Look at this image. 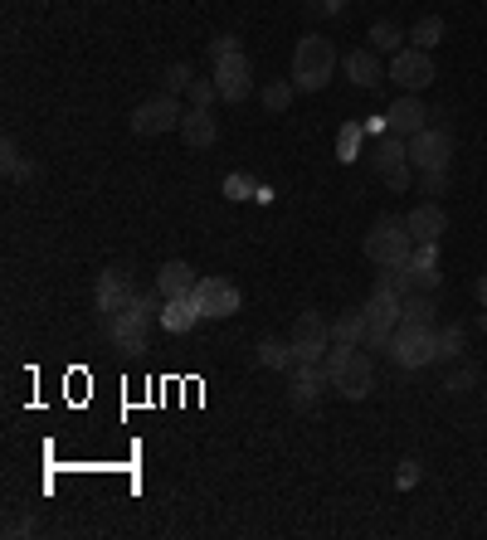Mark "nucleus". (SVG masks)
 I'll list each match as a JSON object with an SVG mask.
<instances>
[{
    "instance_id": "obj_36",
    "label": "nucleus",
    "mask_w": 487,
    "mask_h": 540,
    "mask_svg": "<svg viewBox=\"0 0 487 540\" xmlns=\"http://www.w3.org/2000/svg\"><path fill=\"white\" fill-rule=\"evenodd\" d=\"M229 54H244V49H239V39H234V35L210 39V59H215V64H220V59H229Z\"/></svg>"
},
{
    "instance_id": "obj_17",
    "label": "nucleus",
    "mask_w": 487,
    "mask_h": 540,
    "mask_svg": "<svg viewBox=\"0 0 487 540\" xmlns=\"http://www.w3.org/2000/svg\"><path fill=\"white\" fill-rule=\"evenodd\" d=\"M424 117H429V112H424V103H419V93H405V98H395V103H390V112H385L390 132H395V137H405V142H410L414 132H424V127H429Z\"/></svg>"
},
{
    "instance_id": "obj_35",
    "label": "nucleus",
    "mask_w": 487,
    "mask_h": 540,
    "mask_svg": "<svg viewBox=\"0 0 487 540\" xmlns=\"http://www.w3.org/2000/svg\"><path fill=\"white\" fill-rule=\"evenodd\" d=\"M449 190V171H419V195H444Z\"/></svg>"
},
{
    "instance_id": "obj_1",
    "label": "nucleus",
    "mask_w": 487,
    "mask_h": 540,
    "mask_svg": "<svg viewBox=\"0 0 487 540\" xmlns=\"http://www.w3.org/2000/svg\"><path fill=\"white\" fill-rule=\"evenodd\" d=\"M327 380H332V390L341 399H366L375 390V360L366 346H341L332 341V351H327Z\"/></svg>"
},
{
    "instance_id": "obj_5",
    "label": "nucleus",
    "mask_w": 487,
    "mask_h": 540,
    "mask_svg": "<svg viewBox=\"0 0 487 540\" xmlns=\"http://www.w3.org/2000/svg\"><path fill=\"white\" fill-rule=\"evenodd\" d=\"M434 351H439V326H414V322H400L395 336H390V360L400 370H424L434 365Z\"/></svg>"
},
{
    "instance_id": "obj_19",
    "label": "nucleus",
    "mask_w": 487,
    "mask_h": 540,
    "mask_svg": "<svg viewBox=\"0 0 487 540\" xmlns=\"http://www.w3.org/2000/svg\"><path fill=\"white\" fill-rule=\"evenodd\" d=\"M195 268L190 263H181V258H171V263H161L156 268V292L161 297H195Z\"/></svg>"
},
{
    "instance_id": "obj_40",
    "label": "nucleus",
    "mask_w": 487,
    "mask_h": 540,
    "mask_svg": "<svg viewBox=\"0 0 487 540\" xmlns=\"http://www.w3.org/2000/svg\"><path fill=\"white\" fill-rule=\"evenodd\" d=\"M395 482H400V487H414V482H419V463H414V458H405V463H400V477H395Z\"/></svg>"
},
{
    "instance_id": "obj_38",
    "label": "nucleus",
    "mask_w": 487,
    "mask_h": 540,
    "mask_svg": "<svg viewBox=\"0 0 487 540\" xmlns=\"http://www.w3.org/2000/svg\"><path fill=\"white\" fill-rule=\"evenodd\" d=\"M356 142H361V127H346V132H341V161H351V151H356Z\"/></svg>"
},
{
    "instance_id": "obj_41",
    "label": "nucleus",
    "mask_w": 487,
    "mask_h": 540,
    "mask_svg": "<svg viewBox=\"0 0 487 540\" xmlns=\"http://www.w3.org/2000/svg\"><path fill=\"white\" fill-rule=\"evenodd\" d=\"M478 302H483V312H487V273L478 278Z\"/></svg>"
},
{
    "instance_id": "obj_27",
    "label": "nucleus",
    "mask_w": 487,
    "mask_h": 540,
    "mask_svg": "<svg viewBox=\"0 0 487 540\" xmlns=\"http://www.w3.org/2000/svg\"><path fill=\"white\" fill-rule=\"evenodd\" d=\"M434 312H439V307H434V297H429V292H410V297H405V312H400V322L429 326V322H434Z\"/></svg>"
},
{
    "instance_id": "obj_13",
    "label": "nucleus",
    "mask_w": 487,
    "mask_h": 540,
    "mask_svg": "<svg viewBox=\"0 0 487 540\" xmlns=\"http://www.w3.org/2000/svg\"><path fill=\"white\" fill-rule=\"evenodd\" d=\"M327 390H332L327 365H293V380H288V404L293 409H317Z\"/></svg>"
},
{
    "instance_id": "obj_8",
    "label": "nucleus",
    "mask_w": 487,
    "mask_h": 540,
    "mask_svg": "<svg viewBox=\"0 0 487 540\" xmlns=\"http://www.w3.org/2000/svg\"><path fill=\"white\" fill-rule=\"evenodd\" d=\"M410 161L414 171H449L453 161V132L449 127H424L410 137Z\"/></svg>"
},
{
    "instance_id": "obj_14",
    "label": "nucleus",
    "mask_w": 487,
    "mask_h": 540,
    "mask_svg": "<svg viewBox=\"0 0 487 540\" xmlns=\"http://www.w3.org/2000/svg\"><path fill=\"white\" fill-rule=\"evenodd\" d=\"M103 322H108V341H113L122 356H142V351H147V326L151 322L132 317L127 307H122V312H113V317H103Z\"/></svg>"
},
{
    "instance_id": "obj_16",
    "label": "nucleus",
    "mask_w": 487,
    "mask_h": 540,
    "mask_svg": "<svg viewBox=\"0 0 487 540\" xmlns=\"http://www.w3.org/2000/svg\"><path fill=\"white\" fill-rule=\"evenodd\" d=\"M405 224H410L414 244H439L449 234V210L439 200H424V205H414L410 215H405Z\"/></svg>"
},
{
    "instance_id": "obj_15",
    "label": "nucleus",
    "mask_w": 487,
    "mask_h": 540,
    "mask_svg": "<svg viewBox=\"0 0 487 540\" xmlns=\"http://www.w3.org/2000/svg\"><path fill=\"white\" fill-rule=\"evenodd\" d=\"M132 273L127 268H108V273H98V288H93V302H98V312L103 317H113V312H122L127 302H132Z\"/></svg>"
},
{
    "instance_id": "obj_22",
    "label": "nucleus",
    "mask_w": 487,
    "mask_h": 540,
    "mask_svg": "<svg viewBox=\"0 0 487 540\" xmlns=\"http://www.w3.org/2000/svg\"><path fill=\"white\" fill-rule=\"evenodd\" d=\"M332 341L361 346V341H366V312H361V307H356V312H341L337 322H332Z\"/></svg>"
},
{
    "instance_id": "obj_25",
    "label": "nucleus",
    "mask_w": 487,
    "mask_h": 540,
    "mask_svg": "<svg viewBox=\"0 0 487 540\" xmlns=\"http://www.w3.org/2000/svg\"><path fill=\"white\" fill-rule=\"evenodd\" d=\"M259 365H268V370H293V365H298V356H293V341H263V346H259Z\"/></svg>"
},
{
    "instance_id": "obj_24",
    "label": "nucleus",
    "mask_w": 487,
    "mask_h": 540,
    "mask_svg": "<svg viewBox=\"0 0 487 540\" xmlns=\"http://www.w3.org/2000/svg\"><path fill=\"white\" fill-rule=\"evenodd\" d=\"M0 166H5V176H10V180H30V176H35V161H25V156H20L15 137H5V142H0Z\"/></svg>"
},
{
    "instance_id": "obj_37",
    "label": "nucleus",
    "mask_w": 487,
    "mask_h": 540,
    "mask_svg": "<svg viewBox=\"0 0 487 540\" xmlns=\"http://www.w3.org/2000/svg\"><path fill=\"white\" fill-rule=\"evenodd\" d=\"M302 5H307L312 15H341V10H346V0H302Z\"/></svg>"
},
{
    "instance_id": "obj_21",
    "label": "nucleus",
    "mask_w": 487,
    "mask_h": 540,
    "mask_svg": "<svg viewBox=\"0 0 487 540\" xmlns=\"http://www.w3.org/2000/svg\"><path fill=\"white\" fill-rule=\"evenodd\" d=\"M195 322H205L200 307H195V297H166V302H161V326H166V331L181 336V331H195Z\"/></svg>"
},
{
    "instance_id": "obj_30",
    "label": "nucleus",
    "mask_w": 487,
    "mask_h": 540,
    "mask_svg": "<svg viewBox=\"0 0 487 540\" xmlns=\"http://www.w3.org/2000/svg\"><path fill=\"white\" fill-rule=\"evenodd\" d=\"M405 268H410V273H429V268H439V244H414Z\"/></svg>"
},
{
    "instance_id": "obj_23",
    "label": "nucleus",
    "mask_w": 487,
    "mask_h": 540,
    "mask_svg": "<svg viewBox=\"0 0 487 540\" xmlns=\"http://www.w3.org/2000/svg\"><path fill=\"white\" fill-rule=\"evenodd\" d=\"M371 49L375 54H400L405 49V30L395 20H375L371 25Z\"/></svg>"
},
{
    "instance_id": "obj_18",
    "label": "nucleus",
    "mask_w": 487,
    "mask_h": 540,
    "mask_svg": "<svg viewBox=\"0 0 487 540\" xmlns=\"http://www.w3.org/2000/svg\"><path fill=\"white\" fill-rule=\"evenodd\" d=\"M341 69H346V78H351L356 88H366V93L390 78V69H380V54H375V49H351V54L341 59Z\"/></svg>"
},
{
    "instance_id": "obj_12",
    "label": "nucleus",
    "mask_w": 487,
    "mask_h": 540,
    "mask_svg": "<svg viewBox=\"0 0 487 540\" xmlns=\"http://www.w3.org/2000/svg\"><path fill=\"white\" fill-rule=\"evenodd\" d=\"M215 88H220L225 103H244V98L254 93V64H249V54L220 59V64H215Z\"/></svg>"
},
{
    "instance_id": "obj_2",
    "label": "nucleus",
    "mask_w": 487,
    "mask_h": 540,
    "mask_svg": "<svg viewBox=\"0 0 487 540\" xmlns=\"http://www.w3.org/2000/svg\"><path fill=\"white\" fill-rule=\"evenodd\" d=\"M337 73V44L327 35H302L293 49V83L298 93H322Z\"/></svg>"
},
{
    "instance_id": "obj_6",
    "label": "nucleus",
    "mask_w": 487,
    "mask_h": 540,
    "mask_svg": "<svg viewBox=\"0 0 487 540\" xmlns=\"http://www.w3.org/2000/svg\"><path fill=\"white\" fill-rule=\"evenodd\" d=\"M288 341H293L298 365H322L327 351H332V322H327L322 312H298V322H293V331H288Z\"/></svg>"
},
{
    "instance_id": "obj_32",
    "label": "nucleus",
    "mask_w": 487,
    "mask_h": 540,
    "mask_svg": "<svg viewBox=\"0 0 487 540\" xmlns=\"http://www.w3.org/2000/svg\"><path fill=\"white\" fill-rule=\"evenodd\" d=\"M478 385V370L473 365H458L449 380H444V395H463V390H473Z\"/></svg>"
},
{
    "instance_id": "obj_29",
    "label": "nucleus",
    "mask_w": 487,
    "mask_h": 540,
    "mask_svg": "<svg viewBox=\"0 0 487 540\" xmlns=\"http://www.w3.org/2000/svg\"><path fill=\"white\" fill-rule=\"evenodd\" d=\"M444 30H449V25H444V15H424V20H419V25L410 30L414 49H434V44L444 39Z\"/></svg>"
},
{
    "instance_id": "obj_9",
    "label": "nucleus",
    "mask_w": 487,
    "mask_h": 540,
    "mask_svg": "<svg viewBox=\"0 0 487 540\" xmlns=\"http://www.w3.org/2000/svg\"><path fill=\"white\" fill-rule=\"evenodd\" d=\"M181 103H176V93H156L147 98L142 108L132 112V132L137 137H161V132H171V127H181Z\"/></svg>"
},
{
    "instance_id": "obj_28",
    "label": "nucleus",
    "mask_w": 487,
    "mask_h": 540,
    "mask_svg": "<svg viewBox=\"0 0 487 540\" xmlns=\"http://www.w3.org/2000/svg\"><path fill=\"white\" fill-rule=\"evenodd\" d=\"M463 346H468V331L453 322V326H439V351H434V360H458L463 356Z\"/></svg>"
},
{
    "instance_id": "obj_26",
    "label": "nucleus",
    "mask_w": 487,
    "mask_h": 540,
    "mask_svg": "<svg viewBox=\"0 0 487 540\" xmlns=\"http://www.w3.org/2000/svg\"><path fill=\"white\" fill-rule=\"evenodd\" d=\"M293 93H298V83H293V78H273V83H263V108H268V112H288Z\"/></svg>"
},
{
    "instance_id": "obj_20",
    "label": "nucleus",
    "mask_w": 487,
    "mask_h": 540,
    "mask_svg": "<svg viewBox=\"0 0 487 540\" xmlns=\"http://www.w3.org/2000/svg\"><path fill=\"white\" fill-rule=\"evenodd\" d=\"M181 132H186V146L205 151V146H215V137H220V122H215L210 108H190L186 117H181Z\"/></svg>"
},
{
    "instance_id": "obj_39",
    "label": "nucleus",
    "mask_w": 487,
    "mask_h": 540,
    "mask_svg": "<svg viewBox=\"0 0 487 540\" xmlns=\"http://www.w3.org/2000/svg\"><path fill=\"white\" fill-rule=\"evenodd\" d=\"M35 531H39L35 516H25V521H10V526H5V536H35Z\"/></svg>"
},
{
    "instance_id": "obj_4",
    "label": "nucleus",
    "mask_w": 487,
    "mask_h": 540,
    "mask_svg": "<svg viewBox=\"0 0 487 540\" xmlns=\"http://www.w3.org/2000/svg\"><path fill=\"white\" fill-rule=\"evenodd\" d=\"M366 351H390V336H395V326H400V312H405V297L390 288H380L375 283V292L366 297Z\"/></svg>"
},
{
    "instance_id": "obj_11",
    "label": "nucleus",
    "mask_w": 487,
    "mask_h": 540,
    "mask_svg": "<svg viewBox=\"0 0 487 540\" xmlns=\"http://www.w3.org/2000/svg\"><path fill=\"white\" fill-rule=\"evenodd\" d=\"M239 288L229 283V278H200L195 283V307H200V317L205 322H225V317H234L239 312Z\"/></svg>"
},
{
    "instance_id": "obj_31",
    "label": "nucleus",
    "mask_w": 487,
    "mask_h": 540,
    "mask_svg": "<svg viewBox=\"0 0 487 540\" xmlns=\"http://www.w3.org/2000/svg\"><path fill=\"white\" fill-rule=\"evenodd\" d=\"M190 83H195L190 64H171V69L161 73V93H181V88H190Z\"/></svg>"
},
{
    "instance_id": "obj_7",
    "label": "nucleus",
    "mask_w": 487,
    "mask_h": 540,
    "mask_svg": "<svg viewBox=\"0 0 487 540\" xmlns=\"http://www.w3.org/2000/svg\"><path fill=\"white\" fill-rule=\"evenodd\" d=\"M371 161H375V171L385 176V185H390V190H410L414 161H410V142H405V137L385 132V137H380V146L371 151Z\"/></svg>"
},
{
    "instance_id": "obj_34",
    "label": "nucleus",
    "mask_w": 487,
    "mask_h": 540,
    "mask_svg": "<svg viewBox=\"0 0 487 540\" xmlns=\"http://www.w3.org/2000/svg\"><path fill=\"white\" fill-rule=\"evenodd\" d=\"M186 93H190V103H195V108H210V103L220 98V88H215V78H210V83H205V78H195V83H190Z\"/></svg>"
},
{
    "instance_id": "obj_33",
    "label": "nucleus",
    "mask_w": 487,
    "mask_h": 540,
    "mask_svg": "<svg viewBox=\"0 0 487 540\" xmlns=\"http://www.w3.org/2000/svg\"><path fill=\"white\" fill-rule=\"evenodd\" d=\"M225 195L229 200H249V195H259V185L244 176V171H234V176H225Z\"/></svg>"
},
{
    "instance_id": "obj_3",
    "label": "nucleus",
    "mask_w": 487,
    "mask_h": 540,
    "mask_svg": "<svg viewBox=\"0 0 487 540\" xmlns=\"http://www.w3.org/2000/svg\"><path fill=\"white\" fill-rule=\"evenodd\" d=\"M410 249H414L410 224L395 219V215H385L371 234H366V258H371L375 268H405V263H410Z\"/></svg>"
},
{
    "instance_id": "obj_10",
    "label": "nucleus",
    "mask_w": 487,
    "mask_h": 540,
    "mask_svg": "<svg viewBox=\"0 0 487 540\" xmlns=\"http://www.w3.org/2000/svg\"><path fill=\"white\" fill-rule=\"evenodd\" d=\"M390 78L405 88V93H424L434 78H439V69H434V59H429V49H400V54H390Z\"/></svg>"
}]
</instances>
